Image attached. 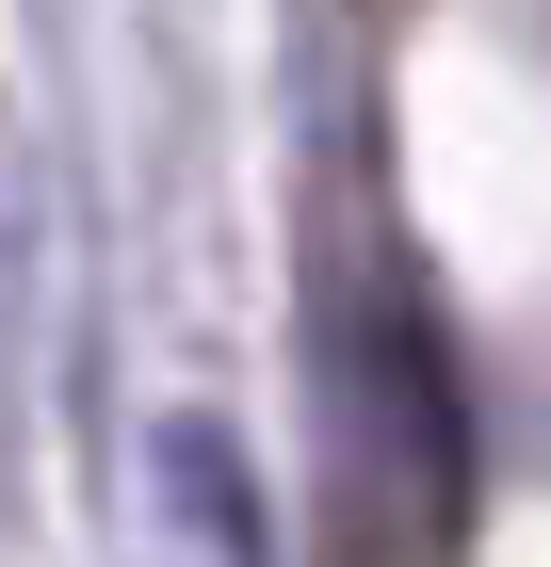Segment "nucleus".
Returning a JSON list of instances; mask_svg holds the SVG:
<instances>
[{"label":"nucleus","instance_id":"nucleus-1","mask_svg":"<svg viewBox=\"0 0 551 567\" xmlns=\"http://www.w3.org/2000/svg\"><path fill=\"white\" fill-rule=\"evenodd\" d=\"M146 486H163V519L195 535L212 567H276V503H259V471H244V437H227V422L178 405V422L146 437Z\"/></svg>","mask_w":551,"mask_h":567}]
</instances>
